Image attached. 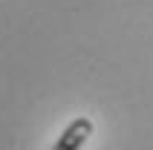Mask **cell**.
I'll use <instances>...</instances> for the list:
<instances>
[{"mask_svg":"<svg viewBox=\"0 0 153 150\" xmlns=\"http://www.w3.org/2000/svg\"><path fill=\"white\" fill-rule=\"evenodd\" d=\"M90 136H93V121H90V118H75V121L61 133V139L55 142L52 150H81Z\"/></svg>","mask_w":153,"mask_h":150,"instance_id":"obj_1","label":"cell"}]
</instances>
